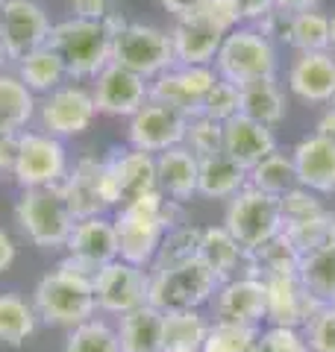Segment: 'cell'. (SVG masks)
<instances>
[{
	"label": "cell",
	"mask_w": 335,
	"mask_h": 352,
	"mask_svg": "<svg viewBox=\"0 0 335 352\" xmlns=\"http://www.w3.org/2000/svg\"><path fill=\"white\" fill-rule=\"evenodd\" d=\"M103 182L109 208H121L144 194L159 191V185H156V156L136 147L112 150L109 159H103Z\"/></svg>",
	"instance_id": "cell-11"
},
{
	"label": "cell",
	"mask_w": 335,
	"mask_h": 352,
	"mask_svg": "<svg viewBox=\"0 0 335 352\" xmlns=\"http://www.w3.org/2000/svg\"><path fill=\"white\" fill-rule=\"evenodd\" d=\"M276 132L271 126L250 120L244 115H236L223 124V144L221 153H227L232 162H238L244 170L256 168L262 159H267L271 153H276Z\"/></svg>",
	"instance_id": "cell-23"
},
{
	"label": "cell",
	"mask_w": 335,
	"mask_h": 352,
	"mask_svg": "<svg viewBox=\"0 0 335 352\" xmlns=\"http://www.w3.org/2000/svg\"><path fill=\"white\" fill-rule=\"evenodd\" d=\"M62 352H121L118 332L103 317H92L71 329Z\"/></svg>",
	"instance_id": "cell-38"
},
{
	"label": "cell",
	"mask_w": 335,
	"mask_h": 352,
	"mask_svg": "<svg viewBox=\"0 0 335 352\" xmlns=\"http://www.w3.org/2000/svg\"><path fill=\"white\" fill-rule=\"evenodd\" d=\"M200 232H203V226H194V223H183L171 229L165 238H162V247L156 252V261L153 267H171V264H183V261H192L197 258L200 252Z\"/></svg>",
	"instance_id": "cell-40"
},
{
	"label": "cell",
	"mask_w": 335,
	"mask_h": 352,
	"mask_svg": "<svg viewBox=\"0 0 335 352\" xmlns=\"http://www.w3.org/2000/svg\"><path fill=\"white\" fill-rule=\"evenodd\" d=\"M148 285H150V270L115 258L92 276L97 311L109 317H124L136 311V308L148 305Z\"/></svg>",
	"instance_id": "cell-10"
},
{
	"label": "cell",
	"mask_w": 335,
	"mask_h": 352,
	"mask_svg": "<svg viewBox=\"0 0 335 352\" xmlns=\"http://www.w3.org/2000/svg\"><path fill=\"white\" fill-rule=\"evenodd\" d=\"M68 176V150L62 138H53L41 129H24L18 144V162L12 170V179L27 188H53L62 185Z\"/></svg>",
	"instance_id": "cell-9"
},
{
	"label": "cell",
	"mask_w": 335,
	"mask_h": 352,
	"mask_svg": "<svg viewBox=\"0 0 335 352\" xmlns=\"http://www.w3.org/2000/svg\"><path fill=\"white\" fill-rule=\"evenodd\" d=\"M218 285H221V279L197 256L192 261L150 270L148 302L153 308H159L162 314H168V311H203V308H209Z\"/></svg>",
	"instance_id": "cell-4"
},
{
	"label": "cell",
	"mask_w": 335,
	"mask_h": 352,
	"mask_svg": "<svg viewBox=\"0 0 335 352\" xmlns=\"http://www.w3.org/2000/svg\"><path fill=\"white\" fill-rule=\"evenodd\" d=\"M39 112V97L15 74L0 71V132H24Z\"/></svg>",
	"instance_id": "cell-31"
},
{
	"label": "cell",
	"mask_w": 335,
	"mask_h": 352,
	"mask_svg": "<svg viewBox=\"0 0 335 352\" xmlns=\"http://www.w3.org/2000/svg\"><path fill=\"white\" fill-rule=\"evenodd\" d=\"M6 62H9V53H6V47H3V41H0V71H3Z\"/></svg>",
	"instance_id": "cell-56"
},
{
	"label": "cell",
	"mask_w": 335,
	"mask_h": 352,
	"mask_svg": "<svg viewBox=\"0 0 335 352\" xmlns=\"http://www.w3.org/2000/svg\"><path fill=\"white\" fill-rule=\"evenodd\" d=\"M297 185L315 191L318 197L335 194V144L309 132L292 147Z\"/></svg>",
	"instance_id": "cell-22"
},
{
	"label": "cell",
	"mask_w": 335,
	"mask_h": 352,
	"mask_svg": "<svg viewBox=\"0 0 335 352\" xmlns=\"http://www.w3.org/2000/svg\"><path fill=\"white\" fill-rule=\"evenodd\" d=\"M285 88L306 106H329L335 100V53H294Z\"/></svg>",
	"instance_id": "cell-19"
},
{
	"label": "cell",
	"mask_w": 335,
	"mask_h": 352,
	"mask_svg": "<svg viewBox=\"0 0 335 352\" xmlns=\"http://www.w3.org/2000/svg\"><path fill=\"white\" fill-rule=\"evenodd\" d=\"M247 179H250L253 188H259L265 194H274V197H283L285 191H292L297 185L292 153H283V150L271 153L267 159H262L256 168L247 170Z\"/></svg>",
	"instance_id": "cell-37"
},
{
	"label": "cell",
	"mask_w": 335,
	"mask_h": 352,
	"mask_svg": "<svg viewBox=\"0 0 335 352\" xmlns=\"http://www.w3.org/2000/svg\"><path fill=\"white\" fill-rule=\"evenodd\" d=\"M215 68H188V65H171L165 74L150 80V100L171 106L185 118L203 115V100L209 88L215 85Z\"/></svg>",
	"instance_id": "cell-14"
},
{
	"label": "cell",
	"mask_w": 335,
	"mask_h": 352,
	"mask_svg": "<svg viewBox=\"0 0 335 352\" xmlns=\"http://www.w3.org/2000/svg\"><path fill=\"white\" fill-rule=\"evenodd\" d=\"M253 352H309L303 329L288 326H262Z\"/></svg>",
	"instance_id": "cell-45"
},
{
	"label": "cell",
	"mask_w": 335,
	"mask_h": 352,
	"mask_svg": "<svg viewBox=\"0 0 335 352\" xmlns=\"http://www.w3.org/2000/svg\"><path fill=\"white\" fill-rule=\"evenodd\" d=\"M315 135L327 138V141H332V144H335V103H329V106L321 112L318 124H315Z\"/></svg>",
	"instance_id": "cell-53"
},
{
	"label": "cell",
	"mask_w": 335,
	"mask_h": 352,
	"mask_svg": "<svg viewBox=\"0 0 335 352\" xmlns=\"http://www.w3.org/2000/svg\"><path fill=\"white\" fill-rule=\"evenodd\" d=\"M18 144H21V132H0V170L3 173L15 170Z\"/></svg>",
	"instance_id": "cell-48"
},
{
	"label": "cell",
	"mask_w": 335,
	"mask_h": 352,
	"mask_svg": "<svg viewBox=\"0 0 335 352\" xmlns=\"http://www.w3.org/2000/svg\"><path fill=\"white\" fill-rule=\"evenodd\" d=\"M185 126H188V118L180 115L176 109L148 100L130 118L127 141H130V147L144 150L150 156H159V153L183 144Z\"/></svg>",
	"instance_id": "cell-16"
},
{
	"label": "cell",
	"mask_w": 335,
	"mask_h": 352,
	"mask_svg": "<svg viewBox=\"0 0 335 352\" xmlns=\"http://www.w3.org/2000/svg\"><path fill=\"white\" fill-rule=\"evenodd\" d=\"M247 185H250L247 170L238 162H232L227 153H215V156L200 159L197 197H203V200H232Z\"/></svg>",
	"instance_id": "cell-27"
},
{
	"label": "cell",
	"mask_w": 335,
	"mask_h": 352,
	"mask_svg": "<svg viewBox=\"0 0 335 352\" xmlns=\"http://www.w3.org/2000/svg\"><path fill=\"white\" fill-rule=\"evenodd\" d=\"M329 50L335 53V12L329 15Z\"/></svg>",
	"instance_id": "cell-55"
},
{
	"label": "cell",
	"mask_w": 335,
	"mask_h": 352,
	"mask_svg": "<svg viewBox=\"0 0 335 352\" xmlns=\"http://www.w3.org/2000/svg\"><path fill=\"white\" fill-rule=\"evenodd\" d=\"M15 223L41 250H59L68 244L74 214L62 197V188H27L15 203Z\"/></svg>",
	"instance_id": "cell-6"
},
{
	"label": "cell",
	"mask_w": 335,
	"mask_h": 352,
	"mask_svg": "<svg viewBox=\"0 0 335 352\" xmlns=\"http://www.w3.org/2000/svg\"><path fill=\"white\" fill-rule=\"evenodd\" d=\"M209 323L206 311L162 314V352H203Z\"/></svg>",
	"instance_id": "cell-33"
},
{
	"label": "cell",
	"mask_w": 335,
	"mask_h": 352,
	"mask_svg": "<svg viewBox=\"0 0 335 352\" xmlns=\"http://www.w3.org/2000/svg\"><path fill=\"white\" fill-rule=\"evenodd\" d=\"M285 44L294 53H323L329 50V12L323 9H306V12L288 15Z\"/></svg>",
	"instance_id": "cell-36"
},
{
	"label": "cell",
	"mask_w": 335,
	"mask_h": 352,
	"mask_svg": "<svg viewBox=\"0 0 335 352\" xmlns=\"http://www.w3.org/2000/svg\"><path fill=\"white\" fill-rule=\"evenodd\" d=\"M50 18L36 0H6L0 12V41L9 59H24L27 53L39 50L50 38Z\"/></svg>",
	"instance_id": "cell-15"
},
{
	"label": "cell",
	"mask_w": 335,
	"mask_h": 352,
	"mask_svg": "<svg viewBox=\"0 0 335 352\" xmlns=\"http://www.w3.org/2000/svg\"><path fill=\"white\" fill-rule=\"evenodd\" d=\"M256 338H259V329L253 326L212 320L203 340V352H253Z\"/></svg>",
	"instance_id": "cell-41"
},
{
	"label": "cell",
	"mask_w": 335,
	"mask_h": 352,
	"mask_svg": "<svg viewBox=\"0 0 335 352\" xmlns=\"http://www.w3.org/2000/svg\"><path fill=\"white\" fill-rule=\"evenodd\" d=\"M297 279L318 305H335V244L303 252Z\"/></svg>",
	"instance_id": "cell-34"
},
{
	"label": "cell",
	"mask_w": 335,
	"mask_h": 352,
	"mask_svg": "<svg viewBox=\"0 0 335 352\" xmlns=\"http://www.w3.org/2000/svg\"><path fill=\"white\" fill-rule=\"evenodd\" d=\"M221 41L223 36L200 15L183 18L171 27L174 59L176 65H188V68H212L221 50Z\"/></svg>",
	"instance_id": "cell-24"
},
{
	"label": "cell",
	"mask_w": 335,
	"mask_h": 352,
	"mask_svg": "<svg viewBox=\"0 0 335 352\" xmlns=\"http://www.w3.org/2000/svg\"><path fill=\"white\" fill-rule=\"evenodd\" d=\"M15 76L30 88L32 94H41V97L56 91V88L65 85V80H68L59 53H56L53 47H48V44L27 53L24 59H18L15 62Z\"/></svg>",
	"instance_id": "cell-32"
},
{
	"label": "cell",
	"mask_w": 335,
	"mask_h": 352,
	"mask_svg": "<svg viewBox=\"0 0 335 352\" xmlns=\"http://www.w3.org/2000/svg\"><path fill=\"white\" fill-rule=\"evenodd\" d=\"M209 320L238 323L262 329L265 323V282L253 276H236L218 285L209 302Z\"/></svg>",
	"instance_id": "cell-18"
},
{
	"label": "cell",
	"mask_w": 335,
	"mask_h": 352,
	"mask_svg": "<svg viewBox=\"0 0 335 352\" xmlns=\"http://www.w3.org/2000/svg\"><path fill=\"white\" fill-rule=\"evenodd\" d=\"M318 308L321 305L312 300L297 276H276L265 282V326L303 329Z\"/></svg>",
	"instance_id": "cell-21"
},
{
	"label": "cell",
	"mask_w": 335,
	"mask_h": 352,
	"mask_svg": "<svg viewBox=\"0 0 335 352\" xmlns=\"http://www.w3.org/2000/svg\"><path fill=\"white\" fill-rule=\"evenodd\" d=\"M212 68L221 80L238 88L256 80H271L279 71V47L262 36L256 24H241L223 36Z\"/></svg>",
	"instance_id": "cell-5"
},
{
	"label": "cell",
	"mask_w": 335,
	"mask_h": 352,
	"mask_svg": "<svg viewBox=\"0 0 335 352\" xmlns=\"http://www.w3.org/2000/svg\"><path fill=\"white\" fill-rule=\"evenodd\" d=\"M15 256H18V247H15L12 235H9L6 229L0 226V273H6L9 267H12V264H15Z\"/></svg>",
	"instance_id": "cell-52"
},
{
	"label": "cell",
	"mask_w": 335,
	"mask_h": 352,
	"mask_svg": "<svg viewBox=\"0 0 335 352\" xmlns=\"http://www.w3.org/2000/svg\"><path fill=\"white\" fill-rule=\"evenodd\" d=\"M203 21H209L212 27H215L221 36H227V32H232L236 27H241V12H238V3L236 0H206L203 9L197 12Z\"/></svg>",
	"instance_id": "cell-47"
},
{
	"label": "cell",
	"mask_w": 335,
	"mask_h": 352,
	"mask_svg": "<svg viewBox=\"0 0 335 352\" xmlns=\"http://www.w3.org/2000/svg\"><path fill=\"white\" fill-rule=\"evenodd\" d=\"M39 314L32 302L21 294H0V344L3 346H24L36 335Z\"/></svg>",
	"instance_id": "cell-35"
},
{
	"label": "cell",
	"mask_w": 335,
	"mask_h": 352,
	"mask_svg": "<svg viewBox=\"0 0 335 352\" xmlns=\"http://www.w3.org/2000/svg\"><path fill=\"white\" fill-rule=\"evenodd\" d=\"M221 144H223V124H218V120H212L206 115L188 118L183 147L192 150L197 159H206V156L221 153Z\"/></svg>",
	"instance_id": "cell-42"
},
{
	"label": "cell",
	"mask_w": 335,
	"mask_h": 352,
	"mask_svg": "<svg viewBox=\"0 0 335 352\" xmlns=\"http://www.w3.org/2000/svg\"><path fill=\"white\" fill-rule=\"evenodd\" d=\"M197 176H200V159L188 147H171L156 156V185L159 194L174 203H188L197 197Z\"/></svg>",
	"instance_id": "cell-25"
},
{
	"label": "cell",
	"mask_w": 335,
	"mask_h": 352,
	"mask_svg": "<svg viewBox=\"0 0 335 352\" xmlns=\"http://www.w3.org/2000/svg\"><path fill=\"white\" fill-rule=\"evenodd\" d=\"M130 21L121 12H109L103 21L65 18L50 27L48 47L59 53L68 80H94V76L112 62V41Z\"/></svg>",
	"instance_id": "cell-2"
},
{
	"label": "cell",
	"mask_w": 335,
	"mask_h": 352,
	"mask_svg": "<svg viewBox=\"0 0 335 352\" xmlns=\"http://www.w3.org/2000/svg\"><path fill=\"white\" fill-rule=\"evenodd\" d=\"M309 352H335V305H321L303 326Z\"/></svg>",
	"instance_id": "cell-46"
},
{
	"label": "cell",
	"mask_w": 335,
	"mask_h": 352,
	"mask_svg": "<svg viewBox=\"0 0 335 352\" xmlns=\"http://www.w3.org/2000/svg\"><path fill=\"white\" fill-rule=\"evenodd\" d=\"M321 0H274V9H279V12H306V9H318Z\"/></svg>",
	"instance_id": "cell-54"
},
{
	"label": "cell",
	"mask_w": 335,
	"mask_h": 352,
	"mask_svg": "<svg viewBox=\"0 0 335 352\" xmlns=\"http://www.w3.org/2000/svg\"><path fill=\"white\" fill-rule=\"evenodd\" d=\"M65 250H68V256L59 261V267L83 273V276L92 279L100 267H106V264L118 258V232L112 217L100 214V217L77 220Z\"/></svg>",
	"instance_id": "cell-12"
},
{
	"label": "cell",
	"mask_w": 335,
	"mask_h": 352,
	"mask_svg": "<svg viewBox=\"0 0 335 352\" xmlns=\"http://www.w3.org/2000/svg\"><path fill=\"white\" fill-rule=\"evenodd\" d=\"M203 115L218 120V124H227L230 118L241 115V88L218 76L215 85L209 88L206 100H203Z\"/></svg>",
	"instance_id": "cell-43"
},
{
	"label": "cell",
	"mask_w": 335,
	"mask_h": 352,
	"mask_svg": "<svg viewBox=\"0 0 335 352\" xmlns=\"http://www.w3.org/2000/svg\"><path fill=\"white\" fill-rule=\"evenodd\" d=\"M92 97H94L97 115L132 118L150 100V82L144 80V76L109 62L92 80Z\"/></svg>",
	"instance_id": "cell-17"
},
{
	"label": "cell",
	"mask_w": 335,
	"mask_h": 352,
	"mask_svg": "<svg viewBox=\"0 0 335 352\" xmlns=\"http://www.w3.org/2000/svg\"><path fill=\"white\" fill-rule=\"evenodd\" d=\"M300 250L288 241L285 232L274 235L271 241H265L256 250L244 252V264H241V276H253V279H276V276H297L300 267Z\"/></svg>",
	"instance_id": "cell-26"
},
{
	"label": "cell",
	"mask_w": 335,
	"mask_h": 352,
	"mask_svg": "<svg viewBox=\"0 0 335 352\" xmlns=\"http://www.w3.org/2000/svg\"><path fill=\"white\" fill-rule=\"evenodd\" d=\"M32 308L39 314V323L71 332L74 326L92 320L97 314L92 279L65 267L44 273L32 291Z\"/></svg>",
	"instance_id": "cell-3"
},
{
	"label": "cell",
	"mask_w": 335,
	"mask_h": 352,
	"mask_svg": "<svg viewBox=\"0 0 335 352\" xmlns=\"http://www.w3.org/2000/svg\"><path fill=\"white\" fill-rule=\"evenodd\" d=\"M121 352H162V311L150 302L115 323Z\"/></svg>",
	"instance_id": "cell-29"
},
{
	"label": "cell",
	"mask_w": 335,
	"mask_h": 352,
	"mask_svg": "<svg viewBox=\"0 0 335 352\" xmlns=\"http://www.w3.org/2000/svg\"><path fill=\"white\" fill-rule=\"evenodd\" d=\"M236 3L244 24H256V21H262L274 9V0H236Z\"/></svg>",
	"instance_id": "cell-51"
},
{
	"label": "cell",
	"mask_w": 335,
	"mask_h": 352,
	"mask_svg": "<svg viewBox=\"0 0 335 352\" xmlns=\"http://www.w3.org/2000/svg\"><path fill=\"white\" fill-rule=\"evenodd\" d=\"M241 115L265 126H279L288 115V97L276 76L241 85Z\"/></svg>",
	"instance_id": "cell-30"
},
{
	"label": "cell",
	"mask_w": 335,
	"mask_h": 352,
	"mask_svg": "<svg viewBox=\"0 0 335 352\" xmlns=\"http://www.w3.org/2000/svg\"><path fill=\"white\" fill-rule=\"evenodd\" d=\"M112 62L127 68L132 74L144 76V80H156L165 74L174 59V44H171V30H159L153 24H136L130 21L112 41Z\"/></svg>",
	"instance_id": "cell-8"
},
{
	"label": "cell",
	"mask_w": 335,
	"mask_h": 352,
	"mask_svg": "<svg viewBox=\"0 0 335 352\" xmlns=\"http://www.w3.org/2000/svg\"><path fill=\"white\" fill-rule=\"evenodd\" d=\"M197 256L221 282L241 276L244 250H241L238 241L227 232V226H223V223L203 226V232H200V252H197Z\"/></svg>",
	"instance_id": "cell-28"
},
{
	"label": "cell",
	"mask_w": 335,
	"mask_h": 352,
	"mask_svg": "<svg viewBox=\"0 0 335 352\" xmlns=\"http://www.w3.org/2000/svg\"><path fill=\"white\" fill-rule=\"evenodd\" d=\"M206 0H159V6L165 9L168 15H174V21H183V18H192L203 9Z\"/></svg>",
	"instance_id": "cell-50"
},
{
	"label": "cell",
	"mask_w": 335,
	"mask_h": 352,
	"mask_svg": "<svg viewBox=\"0 0 335 352\" xmlns=\"http://www.w3.org/2000/svg\"><path fill=\"white\" fill-rule=\"evenodd\" d=\"M279 208H283V226L297 223V220H309V217H315L321 212H327V206H323L321 197L315 191L303 188V185H294L292 191H285L283 197H279Z\"/></svg>",
	"instance_id": "cell-44"
},
{
	"label": "cell",
	"mask_w": 335,
	"mask_h": 352,
	"mask_svg": "<svg viewBox=\"0 0 335 352\" xmlns=\"http://www.w3.org/2000/svg\"><path fill=\"white\" fill-rule=\"evenodd\" d=\"M62 197L68 203L74 220L100 217L109 212L106 200V182H103V159L83 156L80 162L68 168V176L62 179Z\"/></svg>",
	"instance_id": "cell-20"
},
{
	"label": "cell",
	"mask_w": 335,
	"mask_h": 352,
	"mask_svg": "<svg viewBox=\"0 0 335 352\" xmlns=\"http://www.w3.org/2000/svg\"><path fill=\"white\" fill-rule=\"evenodd\" d=\"M332 103H335V100H332Z\"/></svg>",
	"instance_id": "cell-58"
},
{
	"label": "cell",
	"mask_w": 335,
	"mask_h": 352,
	"mask_svg": "<svg viewBox=\"0 0 335 352\" xmlns=\"http://www.w3.org/2000/svg\"><path fill=\"white\" fill-rule=\"evenodd\" d=\"M283 232L288 235V241L303 252H312V250H321V247H329L335 244V212H321L309 220H297V223H285Z\"/></svg>",
	"instance_id": "cell-39"
},
{
	"label": "cell",
	"mask_w": 335,
	"mask_h": 352,
	"mask_svg": "<svg viewBox=\"0 0 335 352\" xmlns=\"http://www.w3.org/2000/svg\"><path fill=\"white\" fill-rule=\"evenodd\" d=\"M223 226L241 244V250H256L265 241L283 232V208H279V197L265 194L259 188L247 185L238 191L232 200H227V212H223Z\"/></svg>",
	"instance_id": "cell-7"
},
{
	"label": "cell",
	"mask_w": 335,
	"mask_h": 352,
	"mask_svg": "<svg viewBox=\"0 0 335 352\" xmlns=\"http://www.w3.org/2000/svg\"><path fill=\"white\" fill-rule=\"evenodd\" d=\"M3 6H6V0H0V12H3Z\"/></svg>",
	"instance_id": "cell-57"
},
{
	"label": "cell",
	"mask_w": 335,
	"mask_h": 352,
	"mask_svg": "<svg viewBox=\"0 0 335 352\" xmlns=\"http://www.w3.org/2000/svg\"><path fill=\"white\" fill-rule=\"evenodd\" d=\"M39 126L41 132H48L53 138H74L85 132L94 124L97 118V106L92 97V88L85 85H59L56 91L44 94L39 100Z\"/></svg>",
	"instance_id": "cell-13"
},
{
	"label": "cell",
	"mask_w": 335,
	"mask_h": 352,
	"mask_svg": "<svg viewBox=\"0 0 335 352\" xmlns=\"http://www.w3.org/2000/svg\"><path fill=\"white\" fill-rule=\"evenodd\" d=\"M112 223H115L118 232V258L150 270L156 252L162 247V238L171 229L188 223V217L183 203H174L159 191H153L115 208Z\"/></svg>",
	"instance_id": "cell-1"
},
{
	"label": "cell",
	"mask_w": 335,
	"mask_h": 352,
	"mask_svg": "<svg viewBox=\"0 0 335 352\" xmlns=\"http://www.w3.org/2000/svg\"><path fill=\"white\" fill-rule=\"evenodd\" d=\"M71 9H74V18H83V21H103L112 12L109 0H71Z\"/></svg>",
	"instance_id": "cell-49"
}]
</instances>
